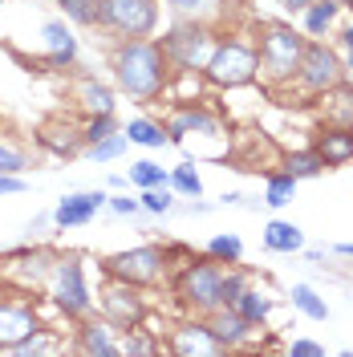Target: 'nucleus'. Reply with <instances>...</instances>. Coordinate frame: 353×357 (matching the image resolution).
Instances as JSON below:
<instances>
[{"mask_svg": "<svg viewBox=\"0 0 353 357\" xmlns=\"http://www.w3.org/2000/svg\"><path fill=\"white\" fill-rule=\"evenodd\" d=\"M110 77L122 98L138 106H151L171 93V66L163 57V45L155 37H130V41H110Z\"/></svg>", "mask_w": 353, "mask_h": 357, "instance_id": "f257e3e1", "label": "nucleus"}, {"mask_svg": "<svg viewBox=\"0 0 353 357\" xmlns=\"http://www.w3.org/2000/svg\"><path fill=\"white\" fill-rule=\"evenodd\" d=\"M305 33L296 21H260L256 24V61H260V82L268 89H288L305 53Z\"/></svg>", "mask_w": 353, "mask_h": 357, "instance_id": "f03ea898", "label": "nucleus"}, {"mask_svg": "<svg viewBox=\"0 0 353 357\" xmlns=\"http://www.w3.org/2000/svg\"><path fill=\"white\" fill-rule=\"evenodd\" d=\"M216 29L211 21H203V17H175V21L167 24V33L155 37L163 45V57H167V66L175 77H203V66H207V57H211V49H216Z\"/></svg>", "mask_w": 353, "mask_h": 357, "instance_id": "7ed1b4c3", "label": "nucleus"}, {"mask_svg": "<svg viewBox=\"0 0 353 357\" xmlns=\"http://www.w3.org/2000/svg\"><path fill=\"white\" fill-rule=\"evenodd\" d=\"M45 296L49 305L61 312L66 321H86L93 305H98V292L89 284V272H86V260L82 256H57L53 268H49V280H45Z\"/></svg>", "mask_w": 353, "mask_h": 357, "instance_id": "20e7f679", "label": "nucleus"}, {"mask_svg": "<svg viewBox=\"0 0 353 357\" xmlns=\"http://www.w3.org/2000/svg\"><path fill=\"white\" fill-rule=\"evenodd\" d=\"M223 272L227 264L211 260V256H191L175 268L171 276V292L179 296L183 312H195V317H207V312L223 309Z\"/></svg>", "mask_w": 353, "mask_h": 357, "instance_id": "39448f33", "label": "nucleus"}, {"mask_svg": "<svg viewBox=\"0 0 353 357\" xmlns=\"http://www.w3.org/2000/svg\"><path fill=\"white\" fill-rule=\"evenodd\" d=\"M203 82L211 89H243V86H252V82H260L256 37L248 41L240 33H220L207 66H203Z\"/></svg>", "mask_w": 353, "mask_h": 357, "instance_id": "423d86ee", "label": "nucleus"}, {"mask_svg": "<svg viewBox=\"0 0 353 357\" xmlns=\"http://www.w3.org/2000/svg\"><path fill=\"white\" fill-rule=\"evenodd\" d=\"M163 4L158 0H98V33L110 41L130 37H158Z\"/></svg>", "mask_w": 353, "mask_h": 357, "instance_id": "0eeeda50", "label": "nucleus"}, {"mask_svg": "<svg viewBox=\"0 0 353 357\" xmlns=\"http://www.w3.org/2000/svg\"><path fill=\"white\" fill-rule=\"evenodd\" d=\"M102 272L114 276V280L151 289V284H158V280L171 272V256H167V244H134V248H126V252L110 256Z\"/></svg>", "mask_w": 353, "mask_h": 357, "instance_id": "6e6552de", "label": "nucleus"}, {"mask_svg": "<svg viewBox=\"0 0 353 357\" xmlns=\"http://www.w3.org/2000/svg\"><path fill=\"white\" fill-rule=\"evenodd\" d=\"M341 77H350L345 66H341V53H337L329 41H305V53H301V66H296L292 86L301 89L305 98H321V93L333 89Z\"/></svg>", "mask_w": 353, "mask_h": 357, "instance_id": "1a4fd4ad", "label": "nucleus"}, {"mask_svg": "<svg viewBox=\"0 0 353 357\" xmlns=\"http://www.w3.org/2000/svg\"><path fill=\"white\" fill-rule=\"evenodd\" d=\"M93 312H98V317H106L114 329L122 333V329H130V325H147L151 305H147V296H142L138 284H126V280L106 276V284H102V292H98Z\"/></svg>", "mask_w": 353, "mask_h": 357, "instance_id": "9d476101", "label": "nucleus"}, {"mask_svg": "<svg viewBox=\"0 0 353 357\" xmlns=\"http://www.w3.org/2000/svg\"><path fill=\"white\" fill-rule=\"evenodd\" d=\"M163 349H171L175 357H223L227 354L220 345V337L211 333L207 317H195V312H187L183 321H175V325L167 329Z\"/></svg>", "mask_w": 353, "mask_h": 357, "instance_id": "9b49d317", "label": "nucleus"}, {"mask_svg": "<svg viewBox=\"0 0 353 357\" xmlns=\"http://www.w3.org/2000/svg\"><path fill=\"white\" fill-rule=\"evenodd\" d=\"M163 126H167V138L183 146L191 134H207V138H220L223 134V122L216 110H207L203 102H175L167 118H163Z\"/></svg>", "mask_w": 353, "mask_h": 357, "instance_id": "f8f14e48", "label": "nucleus"}, {"mask_svg": "<svg viewBox=\"0 0 353 357\" xmlns=\"http://www.w3.org/2000/svg\"><path fill=\"white\" fill-rule=\"evenodd\" d=\"M106 199H110L106 187H93V191H69V195H61L57 207H53V227H57V231L89 227V223L98 220V211H106Z\"/></svg>", "mask_w": 353, "mask_h": 357, "instance_id": "ddd939ff", "label": "nucleus"}, {"mask_svg": "<svg viewBox=\"0 0 353 357\" xmlns=\"http://www.w3.org/2000/svg\"><path fill=\"white\" fill-rule=\"evenodd\" d=\"M41 49L49 69H77L82 41H77V33H73V24L66 17H53V21L41 24Z\"/></svg>", "mask_w": 353, "mask_h": 357, "instance_id": "4468645a", "label": "nucleus"}, {"mask_svg": "<svg viewBox=\"0 0 353 357\" xmlns=\"http://www.w3.org/2000/svg\"><path fill=\"white\" fill-rule=\"evenodd\" d=\"M41 325L45 321L33 301H0V354H8L17 341H24Z\"/></svg>", "mask_w": 353, "mask_h": 357, "instance_id": "2eb2a0df", "label": "nucleus"}, {"mask_svg": "<svg viewBox=\"0 0 353 357\" xmlns=\"http://www.w3.org/2000/svg\"><path fill=\"white\" fill-rule=\"evenodd\" d=\"M73 349L86 357H122L118 354V329L98 312H89L86 321L73 329Z\"/></svg>", "mask_w": 353, "mask_h": 357, "instance_id": "dca6fc26", "label": "nucleus"}, {"mask_svg": "<svg viewBox=\"0 0 353 357\" xmlns=\"http://www.w3.org/2000/svg\"><path fill=\"white\" fill-rule=\"evenodd\" d=\"M4 260L13 264V272L21 276L24 289H45V280H49V268H53V260H57V252L37 248V244H21V248H13Z\"/></svg>", "mask_w": 353, "mask_h": 357, "instance_id": "f3484780", "label": "nucleus"}, {"mask_svg": "<svg viewBox=\"0 0 353 357\" xmlns=\"http://www.w3.org/2000/svg\"><path fill=\"white\" fill-rule=\"evenodd\" d=\"M313 151L321 155L325 171L350 167L353 162V126H329V122H321V130L313 134Z\"/></svg>", "mask_w": 353, "mask_h": 357, "instance_id": "a211bd4d", "label": "nucleus"}, {"mask_svg": "<svg viewBox=\"0 0 353 357\" xmlns=\"http://www.w3.org/2000/svg\"><path fill=\"white\" fill-rule=\"evenodd\" d=\"M118 89L106 86V82H98L93 73H82L77 77V86H73V106L82 110V118L89 114H118Z\"/></svg>", "mask_w": 353, "mask_h": 357, "instance_id": "6ab92c4d", "label": "nucleus"}, {"mask_svg": "<svg viewBox=\"0 0 353 357\" xmlns=\"http://www.w3.org/2000/svg\"><path fill=\"white\" fill-rule=\"evenodd\" d=\"M37 142H41L53 158H82V151H86L82 126H73V122H66V118L45 122L41 130H37Z\"/></svg>", "mask_w": 353, "mask_h": 357, "instance_id": "aec40b11", "label": "nucleus"}, {"mask_svg": "<svg viewBox=\"0 0 353 357\" xmlns=\"http://www.w3.org/2000/svg\"><path fill=\"white\" fill-rule=\"evenodd\" d=\"M207 325H211V333L220 337L223 349H248V345H252V337H256V325H248L232 305L207 312Z\"/></svg>", "mask_w": 353, "mask_h": 357, "instance_id": "412c9836", "label": "nucleus"}, {"mask_svg": "<svg viewBox=\"0 0 353 357\" xmlns=\"http://www.w3.org/2000/svg\"><path fill=\"white\" fill-rule=\"evenodd\" d=\"M341 4L337 0H309V8L296 17V29L309 37V41H325V37H333V29L341 24Z\"/></svg>", "mask_w": 353, "mask_h": 357, "instance_id": "4be33fe9", "label": "nucleus"}, {"mask_svg": "<svg viewBox=\"0 0 353 357\" xmlns=\"http://www.w3.org/2000/svg\"><path fill=\"white\" fill-rule=\"evenodd\" d=\"M317 110H321V122L329 126H353V82L341 77L333 89H325L321 98H313Z\"/></svg>", "mask_w": 353, "mask_h": 357, "instance_id": "5701e85b", "label": "nucleus"}, {"mask_svg": "<svg viewBox=\"0 0 353 357\" xmlns=\"http://www.w3.org/2000/svg\"><path fill=\"white\" fill-rule=\"evenodd\" d=\"M260 244H264V252H276V256H296V252H305V231L292 220H268L260 231Z\"/></svg>", "mask_w": 353, "mask_h": 357, "instance_id": "b1692460", "label": "nucleus"}, {"mask_svg": "<svg viewBox=\"0 0 353 357\" xmlns=\"http://www.w3.org/2000/svg\"><path fill=\"white\" fill-rule=\"evenodd\" d=\"M122 134L130 138V146H142V151H163V146H171V138H167V126H163V118H130Z\"/></svg>", "mask_w": 353, "mask_h": 357, "instance_id": "393cba45", "label": "nucleus"}, {"mask_svg": "<svg viewBox=\"0 0 353 357\" xmlns=\"http://www.w3.org/2000/svg\"><path fill=\"white\" fill-rule=\"evenodd\" d=\"M61 349H66V337L57 333V329H49V325H41L24 341H17L4 357H49V354H61Z\"/></svg>", "mask_w": 353, "mask_h": 357, "instance_id": "a878e982", "label": "nucleus"}, {"mask_svg": "<svg viewBox=\"0 0 353 357\" xmlns=\"http://www.w3.org/2000/svg\"><path fill=\"white\" fill-rule=\"evenodd\" d=\"M232 309L240 312V317L248 321V325H256V329H264V325H268V317H272V309H276V301H272V296H268L264 289H256V284H248V289H243L240 296H236V305H232Z\"/></svg>", "mask_w": 353, "mask_h": 357, "instance_id": "bb28decb", "label": "nucleus"}, {"mask_svg": "<svg viewBox=\"0 0 353 357\" xmlns=\"http://www.w3.org/2000/svg\"><path fill=\"white\" fill-rule=\"evenodd\" d=\"M118 354L122 357H155V354H163V337L155 329L130 325V329H122V337H118Z\"/></svg>", "mask_w": 353, "mask_h": 357, "instance_id": "cd10ccee", "label": "nucleus"}, {"mask_svg": "<svg viewBox=\"0 0 353 357\" xmlns=\"http://www.w3.org/2000/svg\"><path fill=\"white\" fill-rule=\"evenodd\" d=\"M288 305H292V312H301V317H309V321H329V317H333L329 301L313 289V284H292Z\"/></svg>", "mask_w": 353, "mask_h": 357, "instance_id": "c85d7f7f", "label": "nucleus"}, {"mask_svg": "<svg viewBox=\"0 0 353 357\" xmlns=\"http://www.w3.org/2000/svg\"><path fill=\"white\" fill-rule=\"evenodd\" d=\"M296 187H301V178H292L285 167L280 171H268L264 175V203L272 211H280V207H288V203L296 199Z\"/></svg>", "mask_w": 353, "mask_h": 357, "instance_id": "c756f323", "label": "nucleus"}, {"mask_svg": "<svg viewBox=\"0 0 353 357\" xmlns=\"http://www.w3.org/2000/svg\"><path fill=\"white\" fill-rule=\"evenodd\" d=\"M280 167H285L292 178H317V175H325V162H321V155H317L313 146L285 151V155H280Z\"/></svg>", "mask_w": 353, "mask_h": 357, "instance_id": "7c9ffc66", "label": "nucleus"}, {"mask_svg": "<svg viewBox=\"0 0 353 357\" xmlns=\"http://www.w3.org/2000/svg\"><path fill=\"white\" fill-rule=\"evenodd\" d=\"M29 167H33L29 146H21L13 134L0 130V175H29Z\"/></svg>", "mask_w": 353, "mask_h": 357, "instance_id": "2f4dec72", "label": "nucleus"}, {"mask_svg": "<svg viewBox=\"0 0 353 357\" xmlns=\"http://www.w3.org/2000/svg\"><path fill=\"white\" fill-rule=\"evenodd\" d=\"M126 178H130V187H138V191H147V187H171L167 183L171 171L163 162H155V158H134L130 167H126Z\"/></svg>", "mask_w": 353, "mask_h": 357, "instance_id": "473e14b6", "label": "nucleus"}, {"mask_svg": "<svg viewBox=\"0 0 353 357\" xmlns=\"http://www.w3.org/2000/svg\"><path fill=\"white\" fill-rule=\"evenodd\" d=\"M171 191H175L179 199H203V175H199V167L187 158V162H175L171 167Z\"/></svg>", "mask_w": 353, "mask_h": 357, "instance_id": "72a5a7b5", "label": "nucleus"}, {"mask_svg": "<svg viewBox=\"0 0 353 357\" xmlns=\"http://www.w3.org/2000/svg\"><path fill=\"white\" fill-rule=\"evenodd\" d=\"M126 151H130V138L118 130V134H110V138H102V142H89L86 151H82V158L102 167V162H118V158L126 155Z\"/></svg>", "mask_w": 353, "mask_h": 357, "instance_id": "f704fd0d", "label": "nucleus"}, {"mask_svg": "<svg viewBox=\"0 0 353 357\" xmlns=\"http://www.w3.org/2000/svg\"><path fill=\"white\" fill-rule=\"evenodd\" d=\"M203 256H211V260H220V264H243V240L236 231H220V236L207 240Z\"/></svg>", "mask_w": 353, "mask_h": 357, "instance_id": "c9c22d12", "label": "nucleus"}, {"mask_svg": "<svg viewBox=\"0 0 353 357\" xmlns=\"http://www.w3.org/2000/svg\"><path fill=\"white\" fill-rule=\"evenodd\" d=\"M73 29H98V0H53Z\"/></svg>", "mask_w": 353, "mask_h": 357, "instance_id": "e433bc0d", "label": "nucleus"}, {"mask_svg": "<svg viewBox=\"0 0 353 357\" xmlns=\"http://www.w3.org/2000/svg\"><path fill=\"white\" fill-rule=\"evenodd\" d=\"M175 199L179 195L171 187H147V191H138V207H142L147 215H158V220L175 211Z\"/></svg>", "mask_w": 353, "mask_h": 357, "instance_id": "4c0bfd02", "label": "nucleus"}, {"mask_svg": "<svg viewBox=\"0 0 353 357\" xmlns=\"http://www.w3.org/2000/svg\"><path fill=\"white\" fill-rule=\"evenodd\" d=\"M122 130V122H118V114H89V118H82V138L89 142H102V138H110V134Z\"/></svg>", "mask_w": 353, "mask_h": 357, "instance_id": "58836bf2", "label": "nucleus"}, {"mask_svg": "<svg viewBox=\"0 0 353 357\" xmlns=\"http://www.w3.org/2000/svg\"><path fill=\"white\" fill-rule=\"evenodd\" d=\"M158 4H167L175 17H211V8H216V0H158Z\"/></svg>", "mask_w": 353, "mask_h": 357, "instance_id": "ea45409f", "label": "nucleus"}, {"mask_svg": "<svg viewBox=\"0 0 353 357\" xmlns=\"http://www.w3.org/2000/svg\"><path fill=\"white\" fill-rule=\"evenodd\" d=\"M106 207H110L118 220H134L142 207H138V199H130V191H110V199H106Z\"/></svg>", "mask_w": 353, "mask_h": 357, "instance_id": "a19ab883", "label": "nucleus"}, {"mask_svg": "<svg viewBox=\"0 0 353 357\" xmlns=\"http://www.w3.org/2000/svg\"><path fill=\"white\" fill-rule=\"evenodd\" d=\"M288 354L292 357H325V345H321V341H309V337H292Z\"/></svg>", "mask_w": 353, "mask_h": 357, "instance_id": "79ce46f5", "label": "nucleus"}, {"mask_svg": "<svg viewBox=\"0 0 353 357\" xmlns=\"http://www.w3.org/2000/svg\"><path fill=\"white\" fill-rule=\"evenodd\" d=\"M24 187V175H0V195H21Z\"/></svg>", "mask_w": 353, "mask_h": 357, "instance_id": "37998d69", "label": "nucleus"}, {"mask_svg": "<svg viewBox=\"0 0 353 357\" xmlns=\"http://www.w3.org/2000/svg\"><path fill=\"white\" fill-rule=\"evenodd\" d=\"M276 8H280V17H288V21H296L305 8H309V0H276Z\"/></svg>", "mask_w": 353, "mask_h": 357, "instance_id": "c03bdc74", "label": "nucleus"}, {"mask_svg": "<svg viewBox=\"0 0 353 357\" xmlns=\"http://www.w3.org/2000/svg\"><path fill=\"white\" fill-rule=\"evenodd\" d=\"M45 227H53V211H49V215H33V220H29V236H41Z\"/></svg>", "mask_w": 353, "mask_h": 357, "instance_id": "a18cd8bd", "label": "nucleus"}, {"mask_svg": "<svg viewBox=\"0 0 353 357\" xmlns=\"http://www.w3.org/2000/svg\"><path fill=\"white\" fill-rule=\"evenodd\" d=\"M126 187H130V178L126 175H110L106 178V191H126Z\"/></svg>", "mask_w": 353, "mask_h": 357, "instance_id": "49530a36", "label": "nucleus"}, {"mask_svg": "<svg viewBox=\"0 0 353 357\" xmlns=\"http://www.w3.org/2000/svg\"><path fill=\"white\" fill-rule=\"evenodd\" d=\"M305 256H309L313 264H321V260H325V256H329V252H325V248H305Z\"/></svg>", "mask_w": 353, "mask_h": 357, "instance_id": "de8ad7c7", "label": "nucleus"}, {"mask_svg": "<svg viewBox=\"0 0 353 357\" xmlns=\"http://www.w3.org/2000/svg\"><path fill=\"white\" fill-rule=\"evenodd\" d=\"M341 66H345V73L353 77V45H350V49H341Z\"/></svg>", "mask_w": 353, "mask_h": 357, "instance_id": "09e8293b", "label": "nucleus"}, {"mask_svg": "<svg viewBox=\"0 0 353 357\" xmlns=\"http://www.w3.org/2000/svg\"><path fill=\"white\" fill-rule=\"evenodd\" d=\"M211 211V203H199V199H191V215H207Z\"/></svg>", "mask_w": 353, "mask_h": 357, "instance_id": "8fccbe9b", "label": "nucleus"}, {"mask_svg": "<svg viewBox=\"0 0 353 357\" xmlns=\"http://www.w3.org/2000/svg\"><path fill=\"white\" fill-rule=\"evenodd\" d=\"M333 256H345V260H353V244H337V248H333Z\"/></svg>", "mask_w": 353, "mask_h": 357, "instance_id": "3c124183", "label": "nucleus"}, {"mask_svg": "<svg viewBox=\"0 0 353 357\" xmlns=\"http://www.w3.org/2000/svg\"><path fill=\"white\" fill-rule=\"evenodd\" d=\"M337 4H341V8H350V13H353V0H337Z\"/></svg>", "mask_w": 353, "mask_h": 357, "instance_id": "603ef678", "label": "nucleus"}, {"mask_svg": "<svg viewBox=\"0 0 353 357\" xmlns=\"http://www.w3.org/2000/svg\"><path fill=\"white\" fill-rule=\"evenodd\" d=\"M0 4H8V0H0Z\"/></svg>", "mask_w": 353, "mask_h": 357, "instance_id": "864d4df0", "label": "nucleus"}]
</instances>
